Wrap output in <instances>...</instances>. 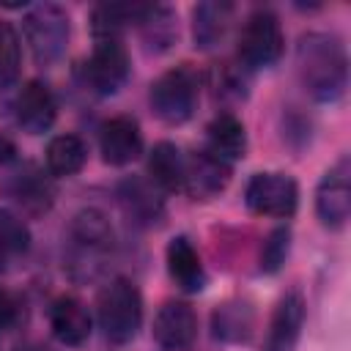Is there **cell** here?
<instances>
[{
    "mask_svg": "<svg viewBox=\"0 0 351 351\" xmlns=\"http://www.w3.org/2000/svg\"><path fill=\"white\" fill-rule=\"evenodd\" d=\"M296 66L315 101H337L348 88V55L337 36L307 33L296 47Z\"/></svg>",
    "mask_w": 351,
    "mask_h": 351,
    "instance_id": "1",
    "label": "cell"
},
{
    "mask_svg": "<svg viewBox=\"0 0 351 351\" xmlns=\"http://www.w3.org/2000/svg\"><path fill=\"white\" fill-rule=\"evenodd\" d=\"M96 313L107 340L129 343L143 324V296L132 280L118 277L99 293Z\"/></svg>",
    "mask_w": 351,
    "mask_h": 351,
    "instance_id": "2",
    "label": "cell"
},
{
    "mask_svg": "<svg viewBox=\"0 0 351 351\" xmlns=\"http://www.w3.org/2000/svg\"><path fill=\"white\" fill-rule=\"evenodd\" d=\"M200 96V80L189 66H176L165 71L151 85V110L159 121L178 126L192 118Z\"/></svg>",
    "mask_w": 351,
    "mask_h": 351,
    "instance_id": "3",
    "label": "cell"
},
{
    "mask_svg": "<svg viewBox=\"0 0 351 351\" xmlns=\"http://www.w3.org/2000/svg\"><path fill=\"white\" fill-rule=\"evenodd\" d=\"M22 30L38 63H55L63 58L71 27H69V14L60 5L55 3L33 5L22 19Z\"/></svg>",
    "mask_w": 351,
    "mask_h": 351,
    "instance_id": "4",
    "label": "cell"
},
{
    "mask_svg": "<svg viewBox=\"0 0 351 351\" xmlns=\"http://www.w3.org/2000/svg\"><path fill=\"white\" fill-rule=\"evenodd\" d=\"M285 49L282 25L271 11H255L247 16L239 38V58L247 69H269L280 60Z\"/></svg>",
    "mask_w": 351,
    "mask_h": 351,
    "instance_id": "5",
    "label": "cell"
},
{
    "mask_svg": "<svg viewBox=\"0 0 351 351\" xmlns=\"http://www.w3.org/2000/svg\"><path fill=\"white\" fill-rule=\"evenodd\" d=\"M244 200L252 214L285 219L296 211L299 189H296V181L285 173H258L250 178L244 189Z\"/></svg>",
    "mask_w": 351,
    "mask_h": 351,
    "instance_id": "6",
    "label": "cell"
},
{
    "mask_svg": "<svg viewBox=\"0 0 351 351\" xmlns=\"http://www.w3.org/2000/svg\"><path fill=\"white\" fill-rule=\"evenodd\" d=\"M315 214L326 228H343L351 217V159L340 156L315 189Z\"/></svg>",
    "mask_w": 351,
    "mask_h": 351,
    "instance_id": "7",
    "label": "cell"
},
{
    "mask_svg": "<svg viewBox=\"0 0 351 351\" xmlns=\"http://www.w3.org/2000/svg\"><path fill=\"white\" fill-rule=\"evenodd\" d=\"M129 52L118 38H99L88 63H85V77L90 88L101 96H112L123 82L129 80Z\"/></svg>",
    "mask_w": 351,
    "mask_h": 351,
    "instance_id": "8",
    "label": "cell"
},
{
    "mask_svg": "<svg viewBox=\"0 0 351 351\" xmlns=\"http://www.w3.org/2000/svg\"><path fill=\"white\" fill-rule=\"evenodd\" d=\"M197 337V315L186 302H165L154 318V340L162 351H186Z\"/></svg>",
    "mask_w": 351,
    "mask_h": 351,
    "instance_id": "9",
    "label": "cell"
},
{
    "mask_svg": "<svg viewBox=\"0 0 351 351\" xmlns=\"http://www.w3.org/2000/svg\"><path fill=\"white\" fill-rule=\"evenodd\" d=\"M99 151L107 165L123 167L134 162L143 154V132L134 118L129 115H115L101 123L99 129Z\"/></svg>",
    "mask_w": 351,
    "mask_h": 351,
    "instance_id": "10",
    "label": "cell"
},
{
    "mask_svg": "<svg viewBox=\"0 0 351 351\" xmlns=\"http://www.w3.org/2000/svg\"><path fill=\"white\" fill-rule=\"evenodd\" d=\"M230 181V165L214 156L211 151H195L184 165V186L195 200L217 197Z\"/></svg>",
    "mask_w": 351,
    "mask_h": 351,
    "instance_id": "11",
    "label": "cell"
},
{
    "mask_svg": "<svg viewBox=\"0 0 351 351\" xmlns=\"http://www.w3.org/2000/svg\"><path fill=\"white\" fill-rule=\"evenodd\" d=\"M14 110H16V123H19L27 134H41V132H47V129L55 123V115H58V104H55L52 90H49L44 82H38V80L27 82V85L19 90Z\"/></svg>",
    "mask_w": 351,
    "mask_h": 351,
    "instance_id": "12",
    "label": "cell"
},
{
    "mask_svg": "<svg viewBox=\"0 0 351 351\" xmlns=\"http://www.w3.org/2000/svg\"><path fill=\"white\" fill-rule=\"evenodd\" d=\"M304 315H307V307H304V296L299 291H288L274 313H271V324H269V348H277V351H291V346L299 340L302 335V326H304Z\"/></svg>",
    "mask_w": 351,
    "mask_h": 351,
    "instance_id": "13",
    "label": "cell"
},
{
    "mask_svg": "<svg viewBox=\"0 0 351 351\" xmlns=\"http://www.w3.org/2000/svg\"><path fill=\"white\" fill-rule=\"evenodd\" d=\"M211 329L214 337L222 343H250L255 335V310L247 299H228L217 304L211 315Z\"/></svg>",
    "mask_w": 351,
    "mask_h": 351,
    "instance_id": "14",
    "label": "cell"
},
{
    "mask_svg": "<svg viewBox=\"0 0 351 351\" xmlns=\"http://www.w3.org/2000/svg\"><path fill=\"white\" fill-rule=\"evenodd\" d=\"M49 326L52 335L63 346H82L90 337V313L88 307L74 296H60L49 310Z\"/></svg>",
    "mask_w": 351,
    "mask_h": 351,
    "instance_id": "15",
    "label": "cell"
},
{
    "mask_svg": "<svg viewBox=\"0 0 351 351\" xmlns=\"http://www.w3.org/2000/svg\"><path fill=\"white\" fill-rule=\"evenodd\" d=\"M167 271L178 282V288L186 293H197L206 285L203 261L186 236H176L167 244Z\"/></svg>",
    "mask_w": 351,
    "mask_h": 351,
    "instance_id": "16",
    "label": "cell"
},
{
    "mask_svg": "<svg viewBox=\"0 0 351 351\" xmlns=\"http://www.w3.org/2000/svg\"><path fill=\"white\" fill-rule=\"evenodd\" d=\"M230 16H233V5L222 3V0H206V3L195 5V11H192L195 44L200 49H211L214 44H219L228 33Z\"/></svg>",
    "mask_w": 351,
    "mask_h": 351,
    "instance_id": "17",
    "label": "cell"
},
{
    "mask_svg": "<svg viewBox=\"0 0 351 351\" xmlns=\"http://www.w3.org/2000/svg\"><path fill=\"white\" fill-rule=\"evenodd\" d=\"M208 148L214 156H219L222 162H236L244 156L247 151V132H244V123L230 115V112H222L217 115L211 123H208Z\"/></svg>",
    "mask_w": 351,
    "mask_h": 351,
    "instance_id": "18",
    "label": "cell"
},
{
    "mask_svg": "<svg viewBox=\"0 0 351 351\" xmlns=\"http://www.w3.org/2000/svg\"><path fill=\"white\" fill-rule=\"evenodd\" d=\"M184 165H186V156L181 154V148L176 143L162 140L151 148L148 173L162 189H181L184 186Z\"/></svg>",
    "mask_w": 351,
    "mask_h": 351,
    "instance_id": "19",
    "label": "cell"
},
{
    "mask_svg": "<svg viewBox=\"0 0 351 351\" xmlns=\"http://www.w3.org/2000/svg\"><path fill=\"white\" fill-rule=\"evenodd\" d=\"M148 5L140 3H101L90 14V27L99 38H115L129 22H140Z\"/></svg>",
    "mask_w": 351,
    "mask_h": 351,
    "instance_id": "20",
    "label": "cell"
},
{
    "mask_svg": "<svg viewBox=\"0 0 351 351\" xmlns=\"http://www.w3.org/2000/svg\"><path fill=\"white\" fill-rule=\"evenodd\" d=\"M85 143L77 134H58L47 145V167L52 176H74L85 165Z\"/></svg>",
    "mask_w": 351,
    "mask_h": 351,
    "instance_id": "21",
    "label": "cell"
},
{
    "mask_svg": "<svg viewBox=\"0 0 351 351\" xmlns=\"http://www.w3.org/2000/svg\"><path fill=\"white\" fill-rule=\"evenodd\" d=\"M140 27H143V38L151 49L162 52L167 49L176 36H178V25H176V14L165 5H148L145 14L140 16Z\"/></svg>",
    "mask_w": 351,
    "mask_h": 351,
    "instance_id": "22",
    "label": "cell"
},
{
    "mask_svg": "<svg viewBox=\"0 0 351 351\" xmlns=\"http://www.w3.org/2000/svg\"><path fill=\"white\" fill-rule=\"evenodd\" d=\"M121 200L126 211L140 222H156L162 214V200L154 192V186H148L145 181H126L121 186Z\"/></svg>",
    "mask_w": 351,
    "mask_h": 351,
    "instance_id": "23",
    "label": "cell"
},
{
    "mask_svg": "<svg viewBox=\"0 0 351 351\" xmlns=\"http://www.w3.org/2000/svg\"><path fill=\"white\" fill-rule=\"evenodd\" d=\"M74 239L82 244V247H90V250H99V247H107L112 241V228H110V219L99 211V208H85L74 217Z\"/></svg>",
    "mask_w": 351,
    "mask_h": 351,
    "instance_id": "24",
    "label": "cell"
},
{
    "mask_svg": "<svg viewBox=\"0 0 351 351\" xmlns=\"http://www.w3.org/2000/svg\"><path fill=\"white\" fill-rule=\"evenodd\" d=\"M14 195H16V200H19L27 211L38 214V211H47V208L52 206V195H55V189H52V184H49L41 173L30 170V173H25V176L16 181Z\"/></svg>",
    "mask_w": 351,
    "mask_h": 351,
    "instance_id": "25",
    "label": "cell"
},
{
    "mask_svg": "<svg viewBox=\"0 0 351 351\" xmlns=\"http://www.w3.org/2000/svg\"><path fill=\"white\" fill-rule=\"evenodd\" d=\"M19 63H22L19 33L14 30V25L0 22V88H8L16 82Z\"/></svg>",
    "mask_w": 351,
    "mask_h": 351,
    "instance_id": "26",
    "label": "cell"
},
{
    "mask_svg": "<svg viewBox=\"0 0 351 351\" xmlns=\"http://www.w3.org/2000/svg\"><path fill=\"white\" fill-rule=\"evenodd\" d=\"M30 247V230L14 211H0V255H19Z\"/></svg>",
    "mask_w": 351,
    "mask_h": 351,
    "instance_id": "27",
    "label": "cell"
},
{
    "mask_svg": "<svg viewBox=\"0 0 351 351\" xmlns=\"http://www.w3.org/2000/svg\"><path fill=\"white\" fill-rule=\"evenodd\" d=\"M288 250H291V230L274 228L261 247V271H266V274L280 271L285 258H288Z\"/></svg>",
    "mask_w": 351,
    "mask_h": 351,
    "instance_id": "28",
    "label": "cell"
},
{
    "mask_svg": "<svg viewBox=\"0 0 351 351\" xmlns=\"http://www.w3.org/2000/svg\"><path fill=\"white\" fill-rule=\"evenodd\" d=\"M11 318H14V304L5 293H0V326H5Z\"/></svg>",
    "mask_w": 351,
    "mask_h": 351,
    "instance_id": "29",
    "label": "cell"
},
{
    "mask_svg": "<svg viewBox=\"0 0 351 351\" xmlns=\"http://www.w3.org/2000/svg\"><path fill=\"white\" fill-rule=\"evenodd\" d=\"M266 351H277V348H269V346H266Z\"/></svg>",
    "mask_w": 351,
    "mask_h": 351,
    "instance_id": "30",
    "label": "cell"
}]
</instances>
